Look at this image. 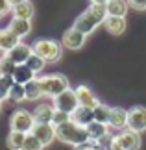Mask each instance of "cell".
Wrapping results in <instances>:
<instances>
[{"mask_svg": "<svg viewBox=\"0 0 146 150\" xmlns=\"http://www.w3.org/2000/svg\"><path fill=\"white\" fill-rule=\"evenodd\" d=\"M2 76H4V72H2V69H0V80H2Z\"/></svg>", "mask_w": 146, "mask_h": 150, "instance_id": "37", "label": "cell"}, {"mask_svg": "<svg viewBox=\"0 0 146 150\" xmlns=\"http://www.w3.org/2000/svg\"><path fill=\"white\" fill-rule=\"evenodd\" d=\"M85 33L83 32H80L78 28H68V30L63 33V37H61V41H63V47L68 48V50H80L81 47L85 45Z\"/></svg>", "mask_w": 146, "mask_h": 150, "instance_id": "8", "label": "cell"}, {"mask_svg": "<svg viewBox=\"0 0 146 150\" xmlns=\"http://www.w3.org/2000/svg\"><path fill=\"white\" fill-rule=\"evenodd\" d=\"M109 2V0H91V4H104V6H106Z\"/></svg>", "mask_w": 146, "mask_h": 150, "instance_id": "35", "label": "cell"}, {"mask_svg": "<svg viewBox=\"0 0 146 150\" xmlns=\"http://www.w3.org/2000/svg\"><path fill=\"white\" fill-rule=\"evenodd\" d=\"M0 109H2V100H0Z\"/></svg>", "mask_w": 146, "mask_h": 150, "instance_id": "38", "label": "cell"}, {"mask_svg": "<svg viewBox=\"0 0 146 150\" xmlns=\"http://www.w3.org/2000/svg\"><path fill=\"white\" fill-rule=\"evenodd\" d=\"M118 139H120V145L124 150H139L141 148V135L135 130L128 128L126 132H122L118 135Z\"/></svg>", "mask_w": 146, "mask_h": 150, "instance_id": "11", "label": "cell"}, {"mask_svg": "<svg viewBox=\"0 0 146 150\" xmlns=\"http://www.w3.org/2000/svg\"><path fill=\"white\" fill-rule=\"evenodd\" d=\"M128 6H130V2H128V0H109V2L106 4L107 15H113V17H126Z\"/></svg>", "mask_w": 146, "mask_h": 150, "instance_id": "20", "label": "cell"}, {"mask_svg": "<svg viewBox=\"0 0 146 150\" xmlns=\"http://www.w3.org/2000/svg\"><path fill=\"white\" fill-rule=\"evenodd\" d=\"M109 126L115 130H122L124 126H128V111L124 108H111Z\"/></svg>", "mask_w": 146, "mask_h": 150, "instance_id": "15", "label": "cell"}, {"mask_svg": "<svg viewBox=\"0 0 146 150\" xmlns=\"http://www.w3.org/2000/svg\"><path fill=\"white\" fill-rule=\"evenodd\" d=\"M32 134L46 146V145H50V143L56 139V126L52 122H35Z\"/></svg>", "mask_w": 146, "mask_h": 150, "instance_id": "9", "label": "cell"}, {"mask_svg": "<svg viewBox=\"0 0 146 150\" xmlns=\"http://www.w3.org/2000/svg\"><path fill=\"white\" fill-rule=\"evenodd\" d=\"M43 146H44L43 143L30 132V134L26 135V141H24V145H22V150H43Z\"/></svg>", "mask_w": 146, "mask_h": 150, "instance_id": "30", "label": "cell"}, {"mask_svg": "<svg viewBox=\"0 0 146 150\" xmlns=\"http://www.w3.org/2000/svg\"><path fill=\"white\" fill-rule=\"evenodd\" d=\"M41 87H43V95L56 98L57 95H61L63 91L68 89V80L63 74H48V76L39 78Z\"/></svg>", "mask_w": 146, "mask_h": 150, "instance_id": "3", "label": "cell"}, {"mask_svg": "<svg viewBox=\"0 0 146 150\" xmlns=\"http://www.w3.org/2000/svg\"><path fill=\"white\" fill-rule=\"evenodd\" d=\"M56 137L59 141L68 143V145H74V146L87 145V143L91 141V137H89V134H87L85 126H80V124L72 122V120L56 126Z\"/></svg>", "mask_w": 146, "mask_h": 150, "instance_id": "2", "label": "cell"}, {"mask_svg": "<svg viewBox=\"0 0 146 150\" xmlns=\"http://www.w3.org/2000/svg\"><path fill=\"white\" fill-rule=\"evenodd\" d=\"M8 2L11 4V8H13V6H17V4H20V2H24V0H8Z\"/></svg>", "mask_w": 146, "mask_h": 150, "instance_id": "36", "label": "cell"}, {"mask_svg": "<svg viewBox=\"0 0 146 150\" xmlns=\"http://www.w3.org/2000/svg\"><path fill=\"white\" fill-rule=\"evenodd\" d=\"M24 89H26V100H37V98H41V96H44L39 78H33L28 83H24Z\"/></svg>", "mask_w": 146, "mask_h": 150, "instance_id": "23", "label": "cell"}, {"mask_svg": "<svg viewBox=\"0 0 146 150\" xmlns=\"http://www.w3.org/2000/svg\"><path fill=\"white\" fill-rule=\"evenodd\" d=\"M109 117H111V108L106 104H98L95 108V120L104 124H109Z\"/></svg>", "mask_w": 146, "mask_h": 150, "instance_id": "25", "label": "cell"}, {"mask_svg": "<svg viewBox=\"0 0 146 150\" xmlns=\"http://www.w3.org/2000/svg\"><path fill=\"white\" fill-rule=\"evenodd\" d=\"M54 111H56V108L50 106V104H39L33 109V119H35V122H52Z\"/></svg>", "mask_w": 146, "mask_h": 150, "instance_id": "17", "label": "cell"}, {"mask_svg": "<svg viewBox=\"0 0 146 150\" xmlns=\"http://www.w3.org/2000/svg\"><path fill=\"white\" fill-rule=\"evenodd\" d=\"M15 67H17V63L11 59V57L6 54L0 57V69H2V72H4V76H13V72H15Z\"/></svg>", "mask_w": 146, "mask_h": 150, "instance_id": "28", "label": "cell"}, {"mask_svg": "<svg viewBox=\"0 0 146 150\" xmlns=\"http://www.w3.org/2000/svg\"><path fill=\"white\" fill-rule=\"evenodd\" d=\"M11 13H13V17H17V19H28V21H32V17H33V6H32L30 0H24V2L13 6Z\"/></svg>", "mask_w": 146, "mask_h": 150, "instance_id": "22", "label": "cell"}, {"mask_svg": "<svg viewBox=\"0 0 146 150\" xmlns=\"http://www.w3.org/2000/svg\"><path fill=\"white\" fill-rule=\"evenodd\" d=\"M9 126H11V130L30 134V132L33 130V126H35V119H33V113H30L28 109H17V111L11 115Z\"/></svg>", "mask_w": 146, "mask_h": 150, "instance_id": "5", "label": "cell"}, {"mask_svg": "<svg viewBox=\"0 0 146 150\" xmlns=\"http://www.w3.org/2000/svg\"><path fill=\"white\" fill-rule=\"evenodd\" d=\"M68 120H71V113L61 111V109H56L54 111V117H52V124L54 126H59L63 122H68Z\"/></svg>", "mask_w": 146, "mask_h": 150, "instance_id": "31", "label": "cell"}, {"mask_svg": "<svg viewBox=\"0 0 146 150\" xmlns=\"http://www.w3.org/2000/svg\"><path fill=\"white\" fill-rule=\"evenodd\" d=\"M26 135L24 132H17V130H11L9 135H8V146L11 150H22V145L26 141Z\"/></svg>", "mask_w": 146, "mask_h": 150, "instance_id": "24", "label": "cell"}, {"mask_svg": "<svg viewBox=\"0 0 146 150\" xmlns=\"http://www.w3.org/2000/svg\"><path fill=\"white\" fill-rule=\"evenodd\" d=\"M26 65H28V67H30V69H32L33 72L37 74V72H41V71H43V69H44V65H46V61H44V59H43V57H41V56H37L35 52H33V54H32L30 57H28Z\"/></svg>", "mask_w": 146, "mask_h": 150, "instance_id": "27", "label": "cell"}, {"mask_svg": "<svg viewBox=\"0 0 146 150\" xmlns=\"http://www.w3.org/2000/svg\"><path fill=\"white\" fill-rule=\"evenodd\" d=\"M128 2H130L131 8H135V9H139V11L146 9V0H128Z\"/></svg>", "mask_w": 146, "mask_h": 150, "instance_id": "34", "label": "cell"}, {"mask_svg": "<svg viewBox=\"0 0 146 150\" xmlns=\"http://www.w3.org/2000/svg\"><path fill=\"white\" fill-rule=\"evenodd\" d=\"M11 9H13V8H11V4L8 2V0H0V17H4L6 13H9Z\"/></svg>", "mask_w": 146, "mask_h": 150, "instance_id": "33", "label": "cell"}, {"mask_svg": "<svg viewBox=\"0 0 146 150\" xmlns=\"http://www.w3.org/2000/svg\"><path fill=\"white\" fill-rule=\"evenodd\" d=\"M9 100L11 102H22L26 100V89H24V83H13L11 85V91H9Z\"/></svg>", "mask_w": 146, "mask_h": 150, "instance_id": "26", "label": "cell"}, {"mask_svg": "<svg viewBox=\"0 0 146 150\" xmlns=\"http://www.w3.org/2000/svg\"><path fill=\"white\" fill-rule=\"evenodd\" d=\"M13 83H15L13 76H2V80H0V100L9 98V91Z\"/></svg>", "mask_w": 146, "mask_h": 150, "instance_id": "29", "label": "cell"}, {"mask_svg": "<svg viewBox=\"0 0 146 150\" xmlns=\"http://www.w3.org/2000/svg\"><path fill=\"white\" fill-rule=\"evenodd\" d=\"M107 17V8L104 4H91L78 19L74 21V28H78L80 32H83L85 35H89L96 30L100 24H104Z\"/></svg>", "mask_w": 146, "mask_h": 150, "instance_id": "1", "label": "cell"}, {"mask_svg": "<svg viewBox=\"0 0 146 150\" xmlns=\"http://www.w3.org/2000/svg\"><path fill=\"white\" fill-rule=\"evenodd\" d=\"M20 43V37L17 35L15 32H11L9 28H6V30H0V50L2 52H9L13 47Z\"/></svg>", "mask_w": 146, "mask_h": 150, "instance_id": "14", "label": "cell"}, {"mask_svg": "<svg viewBox=\"0 0 146 150\" xmlns=\"http://www.w3.org/2000/svg\"><path fill=\"white\" fill-rule=\"evenodd\" d=\"M33 52L43 57L46 63L57 61L61 57V47L54 39H39V41L33 45Z\"/></svg>", "mask_w": 146, "mask_h": 150, "instance_id": "4", "label": "cell"}, {"mask_svg": "<svg viewBox=\"0 0 146 150\" xmlns=\"http://www.w3.org/2000/svg\"><path fill=\"white\" fill-rule=\"evenodd\" d=\"M71 120L80 126H87L95 120V109L92 108H87V106H78L71 113Z\"/></svg>", "mask_w": 146, "mask_h": 150, "instance_id": "10", "label": "cell"}, {"mask_svg": "<svg viewBox=\"0 0 146 150\" xmlns=\"http://www.w3.org/2000/svg\"><path fill=\"white\" fill-rule=\"evenodd\" d=\"M106 150H124V148H122V145H120V139H118V135L111 137V139H109V143H107V146H106Z\"/></svg>", "mask_w": 146, "mask_h": 150, "instance_id": "32", "label": "cell"}, {"mask_svg": "<svg viewBox=\"0 0 146 150\" xmlns=\"http://www.w3.org/2000/svg\"><path fill=\"white\" fill-rule=\"evenodd\" d=\"M35 78V72L32 71L30 67L26 65V63H22V65H17L15 67V72H13V80L17 83H28L30 80Z\"/></svg>", "mask_w": 146, "mask_h": 150, "instance_id": "21", "label": "cell"}, {"mask_svg": "<svg viewBox=\"0 0 146 150\" xmlns=\"http://www.w3.org/2000/svg\"><path fill=\"white\" fill-rule=\"evenodd\" d=\"M76 95H78V100H80V106H87V108H92L95 109L98 104L96 96L92 95V91L87 87V85H80V87H76Z\"/></svg>", "mask_w": 146, "mask_h": 150, "instance_id": "16", "label": "cell"}, {"mask_svg": "<svg viewBox=\"0 0 146 150\" xmlns=\"http://www.w3.org/2000/svg\"><path fill=\"white\" fill-rule=\"evenodd\" d=\"M8 28H9L11 32H15L19 37H24V35H28V33H30V30H32V22L28 21V19H17V17H13Z\"/></svg>", "mask_w": 146, "mask_h": 150, "instance_id": "19", "label": "cell"}, {"mask_svg": "<svg viewBox=\"0 0 146 150\" xmlns=\"http://www.w3.org/2000/svg\"><path fill=\"white\" fill-rule=\"evenodd\" d=\"M85 128H87V134H89L91 141H100V139H104V137L107 135V124L98 122V120H92V122L87 124Z\"/></svg>", "mask_w": 146, "mask_h": 150, "instance_id": "18", "label": "cell"}, {"mask_svg": "<svg viewBox=\"0 0 146 150\" xmlns=\"http://www.w3.org/2000/svg\"><path fill=\"white\" fill-rule=\"evenodd\" d=\"M11 59H13L17 65H22V63H26L28 61V57H30L32 54H33V48H30L28 45H24V43H19L17 47H13L9 52H6Z\"/></svg>", "mask_w": 146, "mask_h": 150, "instance_id": "12", "label": "cell"}, {"mask_svg": "<svg viewBox=\"0 0 146 150\" xmlns=\"http://www.w3.org/2000/svg\"><path fill=\"white\" fill-rule=\"evenodd\" d=\"M128 128L139 134L146 130V108L133 106L131 109H128Z\"/></svg>", "mask_w": 146, "mask_h": 150, "instance_id": "7", "label": "cell"}, {"mask_svg": "<svg viewBox=\"0 0 146 150\" xmlns=\"http://www.w3.org/2000/svg\"><path fill=\"white\" fill-rule=\"evenodd\" d=\"M104 26H106V30L111 35H120V33H124V30H126V19L124 17L107 15L106 21H104Z\"/></svg>", "mask_w": 146, "mask_h": 150, "instance_id": "13", "label": "cell"}, {"mask_svg": "<svg viewBox=\"0 0 146 150\" xmlns=\"http://www.w3.org/2000/svg\"><path fill=\"white\" fill-rule=\"evenodd\" d=\"M78 106H80L78 95H76V91H72V89L63 91L61 95H57L54 98V108L61 109V111H67V113H72Z\"/></svg>", "mask_w": 146, "mask_h": 150, "instance_id": "6", "label": "cell"}]
</instances>
